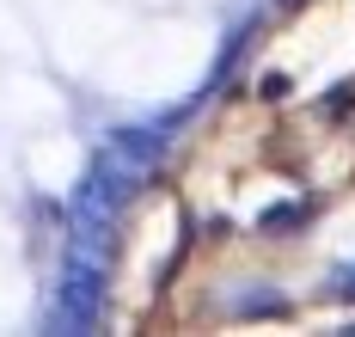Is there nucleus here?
<instances>
[{"label": "nucleus", "mask_w": 355, "mask_h": 337, "mask_svg": "<svg viewBox=\"0 0 355 337\" xmlns=\"http://www.w3.org/2000/svg\"><path fill=\"white\" fill-rule=\"evenodd\" d=\"M306 215H313V209H306V202H288V209H270V215H263V233H270V227H294V221H306Z\"/></svg>", "instance_id": "nucleus-1"}]
</instances>
